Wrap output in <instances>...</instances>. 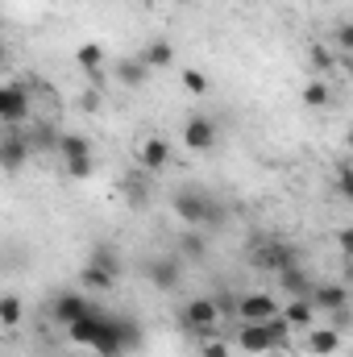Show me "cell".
<instances>
[{
    "mask_svg": "<svg viewBox=\"0 0 353 357\" xmlns=\"http://www.w3.org/2000/svg\"><path fill=\"white\" fill-rule=\"evenodd\" d=\"M117 328H121V341H125V349H137V345H142V328H137L129 316H121V312H117Z\"/></svg>",
    "mask_w": 353,
    "mask_h": 357,
    "instance_id": "obj_27",
    "label": "cell"
},
{
    "mask_svg": "<svg viewBox=\"0 0 353 357\" xmlns=\"http://www.w3.org/2000/svg\"><path fill=\"white\" fill-rule=\"evenodd\" d=\"M183 88L191 91V96H204V91H208V75L195 71V67H187V71H183Z\"/></svg>",
    "mask_w": 353,
    "mask_h": 357,
    "instance_id": "obj_29",
    "label": "cell"
},
{
    "mask_svg": "<svg viewBox=\"0 0 353 357\" xmlns=\"http://www.w3.org/2000/svg\"><path fill=\"white\" fill-rule=\"evenodd\" d=\"M262 357H287V349H270V354H262Z\"/></svg>",
    "mask_w": 353,
    "mask_h": 357,
    "instance_id": "obj_36",
    "label": "cell"
},
{
    "mask_svg": "<svg viewBox=\"0 0 353 357\" xmlns=\"http://www.w3.org/2000/svg\"><path fill=\"white\" fill-rule=\"evenodd\" d=\"M316 312H320V307H316L312 299H287V303H283V316H287L295 328H312Z\"/></svg>",
    "mask_w": 353,
    "mask_h": 357,
    "instance_id": "obj_17",
    "label": "cell"
},
{
    "mask_svg": "<svg viewBox=\"0 0 353 357\" xmlns=\"http://www.w3.org/2000/svg\"><path fill=\"white\" fill-rule=\"evenodd\" d=\"M96 312V303L91 299H84L80 291H63L59 299H54V320L67 328V324H75V320H84V316H91Z\"/></svg>",
    "mask_w": 353,
    "mask_h": 357,
    "instance_id": "obj_9",
    "label": "cell"
},
{
    "mask_svg": "<svg viewBox=\"0 0 353 357\" xmlns=\"http://www.w3.org/2000/svg\"><path fill=\"white\" fill-rule=\"evenodd\" d=\"M237 349H241V354L262 357V354L274 349V337H270L266 324H241V328H237Z\"/></svg>",
    "mask_w": 353,
    "mask_h": 357,
    "instance_id": "obj_10",
    "label": "cell"
},
{
    "mask_svg": "<svg viewBox=\"0 0 353 357\" xmlns=\"http://www.w3.org/2000/svg\"><path fill=\"white\" fill-rule=\"evenodd\" d=\"M266 328H270V337H274V349H287V345H291V337L299 333L283 312H278V316H270V320H266Z\"/></svg>",
    "mask_w": 353,
    "mask_h": 357,
    "instance_id": "obj_21",
    "label": "cell"
},
{
    "mask_svg": "<svg viewBox=\"0 0 353 357\" xmlns=\"http://www.w3.org/2000/svg\"><path fill=\"white\" fill-rule=\"evenodd\" d=\"M278 287L287 291V299H312L316 278H312L303 266H291V270H283V274H278Z\"/></svg>",
    "mask_w": 353,
    "mask_h": 357,
    "instance_id": "obj_12",
    "label": "cell"
},
{
    "mask_svg": "<svg viewBox=\"0 0 353 357\" xmlns=\"http://www.w3.org/2000/svg\"><path fill=\"white\" fill-rule=\"evenodd\" d=\"M75 63H80L88 75H96V71L104 67V46H100V42H84V46L75 50Z\"/></svg>",
    "mask_w": 353,
    "mask_h": 357,
    "instance_id": "obj_23",
    "label": "cell"
},
{
    "mask_svg": "<svg viewBox=\"0 0 353 357\" xmlns=\"http://www.w3.org/2000/svg\"><path fill=\"white\" fill-rule=\"evenodd\" d=\"M337 349H341V333H337V328H312V333H308V354L333 357Z\"/></svg>",
    "mask_w": 353,
    "mask_h": 357,
    "instance_id": "obj_16",
    "label": "cell"
},
{
    "mask_svg": "<svg viewBox=\"0 0 353 357\" xmlns=\"http://www.w3.org/2000/svg\"><path fill=\"white\" fill-rule=\"evenodd\" d=\"M337 191H341V195L353 204V167H345V171L337 175Z\"/></svg>",
    "mask_w": 353,
    "mask_h": 357,
    "instance_id": "obj_33",
    "label": "cell"
},
{
    "mask_svg": "<svg viewBox=\"0 0 353 357\" xmlns=\"http://www.w3.org/2000/svg\"><path fill=\"white\" fill-rule=\"evenodd\" d=\"M29 112H33V104H29L25 84H4V88H0V121H4L8 129L25 125V121H29Z\"/></svg>",
    "mask_w": 353,
    "mask_h": 357,
    "instance_id": "obj_5",
    "label": "cell"
},
{
    "mask_svg": "<svg viewBox=\"0 0 353 357\" xmlns=\"http://www.w3.org/2000/svg\"><path fill=\"white\" fill-rule=\"evenodd\" d=\"M350 357H353V354H350Z\"/></svg>",
    "mask_w": 353,
    "mask_h": 357,
    "instance_id": "obj_39",
    "label": "cell"
},
{
    "mask_svg": "<svg viewBox=\"0 0 353 357\" xmlns=\"http://www.w3.org/2000/svg\"><path fill=\"white\" fill-rule=\"evenodd\" d=\"M350 150H353V129H350Z\"/></svg>",
    "mask_w": 353,
    "mask_h": 357,
    "instance_id": "obj_37",
    "label": "cell"
},
{
    "mask_svg": "<svg viewBox=\"0 0 353 357\" xmlns=\"http://www.w3.org/2000/svg\"><path fill=\"white\" fill-rule=\"evenodd\" d=\"M121 191H125V199H129L133 208H146V199H150V187H146V175H125V183H121Z\"/></svg>",
    "mask_w": 353,
    "mask_h": 357,
    "instance_id": "obj_24",
    "label": "cell"
},
{
    "mask_svg": "<svg viewBox=\"0 0 353 357\" xmlns=\"http://www.w3.org/2000/svg\"><path fill=\"white\" fill-rule=\"evenodd\" d=\"M100 312H104V307H96L91 316L75 320V324H67V341H75V345H91L96 333H100Z\"/></svg>",
    "mask_w": 353,
    "mask_h": 357,
    "instance_id": "obj_18",
    "label": "cell"
},
{
    "mask_svg": "<svg viewBox=\"0 0 353 357\" xmlns=\"http://www.w3.org/2000/svg\"><path fill=\"white\" fill-rule=\"evenodd\" d=\"M91 266H100V270H108L112 278L121 274V258H117V250L108 245V241H100V245H91V258H88Z\"/></svg>",
    "mask_w": 353,
    "mask_h": 357,
    "instance_id": "obj_22",
    "label": "cell"
},
{
    "mask_svg": "<svg viewBox=\"0 0 353 357\" xmlns=\"http://www.w3.org/2000/svg\"><path fill=\"white\" fill-rule=\"evenodd\" d=\"M171 212H175L187 229H212V225H220V220H225V208H220V199H216L212 191L195 187V183L179 187L175 195H171Z\"/></svg>",
    "mask_w": 353,
    "mask_h": 357,
    "instance_id": "obj_1",
    "label": "cell"
},
{
    "mask_svg": "<svg viewBox=\"0 0 353 357\" xmlns=\"http://www.w3.org/2000/svg\"><path fill=\"white\" fill-rule=\"evenodd\" d=\"M200 357H233V349H229L225 341H208V345L200 349Z\"/></svg>",
    "mask_w": 353,
    "mask_h": 357,
    "instance_id": "obj_34",
    "label": "cell"
},
{
    "mask_svg": "<svg viewBox=\"0 0 353 357\" xmlns=\"http://www.w3.org/2000/svg\"><path fill=\"white\" fill-rule=\"evenodd\" d=\"M137 162H142L146 175H163V171L171 167V142H167V137H146V142L137 146Z\"/></svg>",
    "mask_w": 353,
    "mask_h": 357,
    "instance_id": "obj_7",
    "label": "cell"
},
{
    "mask_svg": "<svg viewBox=\"0 0 353 357\" xmlns=\"http://www.w3.org/2000/svg\"><path fill=\"white\" fill-rule=\"evenodd\" d=\"M146 278L154 291H179L183 287V258L179 254H158L146 262Z\"/></svg>",
    "mask_w": 353,
    "mask_h": 357,
    "instance_id": "obj_4",
    "label": "cell"
},
{
    "mask_svg": "<svg viewBox=\"0 0 353 357\" xmlns=\"http://www.w3.org/2000/svg\"><path fill=\"white\" fill-rule=\"evenodd\" d=\"M179 316H183V324H187L195 337H208V333L225 320V316H220V303H216L212 295H195V299H187Z\"/></svg>",
    "mask_w": 353,
    "mask_h": 357,
    "instance_id": "obj_3",
    "label": "cell"
},
{
    "mask_svg": "<svg viewBox=\"0 0 353 357\" xmlns=\"http://www.w3.org/2000/svg\"><path fill=\"white\" fill-rule=\"evenodd\" d=\"M312 63H316L320 71H333V63H337V59H333V54H329L324 46H312Z\"/></svg>",
    "mask_w": 353,
    "mask_h": 357,
    "instance_id": "obj_32",
    "label": "cell"
},
{
    "mask_svg": "<svg viewBox=\"0 0 353 357\" xmlns=\"http://www.w3.org/2000/svg\"><path fill=\"white\" fill-rule=\"evenodd\" d=\"M117 79H121L125 88H142V84L150 79V67H146L142 59H121V63H117Z\"/></svg>",
    "mask_w": 353,
    "mask_h": 357,
    "instance_id": "obj_19",
    "label": "cell"
},
{
    "mask_svg": "<svg viewBox=\"0 0 353 357\" xmlns=\"http://www.w3.org/2000/svg\"><path fill=\"white\" fill-rule=\"evenodd\" d=\"M91 357H100V354H91Z\"/></svg>",
    "mask_w": 353,
    "mask_h": 357,
    "instance_id": "obj_38",
    "label": "cell"
},
{
    "mask_svg": "<svg viewBox=\"0 0 353 357\" xmlns=\"http://www.w3.org/2000/svg\"><path fill=\"white\" fill-rule=\"evenodd\" d=\"M137 59H142L150 71H163V67H171V63H175V46H171L167 38H154V42H150Z\"/></svg>",
    "mask_w": 353,
    "mask_h": 357,
    "instance_id": "obj_15",
    "label": "cell"
},
{
    "mask_svg": "<svg viewBox=\"0 0 353 357\" xmlns=\"http://www.w3.org/2000/svg\"><path fill=\"white\" fill-rule=\"evenodd\" d=\"M21 316H25L21 299H17V295H4V299H0V324H4V328H17Z\"/></svg>",
    "mask_w": 353,
    "mask_h": 357,
    "instance_id": "obj_26",
    "label": "cell"
},
{
    "mask_svg": "<svg viewBox=\"0 0 353 357\" xmlns=\"http://www.w3.org/2000/svg\"><path fill=\"white\" fill-rule=\"evenodd\" d=\"M345 54H353V21H345V25H337V38H333Z\"/></svg>",
    "mask_w": 353,
    "mask_h": 357,
    "instance_id": "obj_31",
    "label": "cell"
},
{
    "mask_svg": "<svg viewBox=\"0 0 353 357\" xmlns=\"http://www.w3.org/2000/svg\"><path fill=\"white\" fill-rule=\"evenodd\" d=\"M59 154H63V162H71V158H91V142L84 133H59Z\"/></svg>",
    "mask_w": 353,
    "mask_h": 357,
    "instance_id": "obj_20",
    "label": "cell"
},
{
    "mask_svg": "<svg viewBox=\"0 0 353 357\" xmlns=\"http://www.w3.org/2000/svg\"><path fill=\"white\" fill-rule=\"evenodd\" d=\"M337 245H341L345 258H353V229H341V233H337Z\"/></svg>",
    "mask_w": 353,
    "mask_h": 357,
    "instance_id": "obj_35",
    "label": "cell"
},
{
    "mask_svg": "<svg viewBox=\"0 0 353 357\" xmlns=\"http://www.w3.org/2000/svg\"><path fill=\"white\" fill-rule=\"evenodd\" d=\"M80 282H84V287H88V291H112V282H117V278H112V274H108V270H100V266H84L80 270Z\"/></svg>",
    "mask_w": 353,
    "mask_h": 357,
    "instance_id": "obj_25",
    "label": "cell"
},
{
    "mask_svg": "<svg viewBox=\"0 0 353 357\" xmlns=\"http://www.w3.org/2000/svg\"><path fill=\"white\" fill-rule=\"evenodd\" d=\"M63 171H67V178H88L96 171V158H71V162H63Z\"/></svg>",
    "mask_w": 353,
    "mask_h": 357,
    "instance_id": "obj_30",
    "label": "cell"
},
{
    "mask_svg": "<svg viewBox=\"0 0 353 357\" xmlns=\"http://www.w3.org/2000/svg\"><path fill=\"white\" fill-rule=\"evenodd\" d=\"M175 245H179L175 254L183 262H204V258H208V233H204V229H187Z\"/></svg>",
    "mask_w": 353,
    "mask_h": 357,
    "instance_id": "obj_14",
    "label": "cell"
},
{
    "mask_svg": "<svg viewBox=\"0 0 353 357\" xmlns=\"http://www.w3.org/2000/svg\"><path fill=\"white\" fill-rule=\"evenodd\" d=\"M33 154V146H29V137H21L17 129H8L4 133V146H0V162H4V171L13 175V171H21V162Z\"/></svg>",
    "mask_w": 353,
    "mask_h": 357,
    "instance_id": "obj_11",
    "label": "cell"
},
{
    "mask_svg": "<svg viewBox=\"0 0 353 357\" xmlns=\"http://www.w3.org/2000/svg\"><path fill=\"white\" fill-rule=\"evenodd\" d=\"M183 146H187L191 154H208V150L216 146V125H212L208 116H191V121L183 125Z\"/></svg>",
    "mask_w": 353,
    "mask_h": 357,
    "instance_id": "obj_8",
    "label": "cell"
},
{
    "mask_svg": "<svg viewBox=\"0 0 353 357\" xmlns=\"http://www.w3.org/2000/svg\"><path fill=\"white\" fill-rule=\"evenodd\" d=\"M254 266L270 270V274H283V270L299 266V250L283 237H266V241H254Z\"/></svg>",
    "mask_w": 353,
    "mask_h": 357,
    "instance_id": "obj_2",
    "label": "cell"
},
{
    "mask_svg": "<svg viewBox=\"0 0 353 357\" xmlns=\"http://www.w3.org/2000/svg\"><path fill=\"white\" fill-rule=\"evenodd\" d=\"M283 307H278V299L270 295V291H250V295H241V303H237V320L241 324H266L270 316H278Z\"/></svg>",
    "mask_w": 353,
    "mask_h": 357,
    "instance_id": "obj_6",
    "label": "cell"
},
{
    "mask_svg": "<svg viewBox=\"0 0 353 357\" xmlns=\"http://www.w3.org/2000/svg\"><path fill=\"white\" fill-rule=\"evenodd\" d=\"M312 303H316L320 312H345V307H350V291H345L341 282H316Z\"/></svg>",
    "mask_w": 353,
    "mask_h": 357,
    "instance_id": "obj_13",
    "label": "cell"
},
{
    "mask_svg": "<svg viewBox=\"0 0 353 357\" xmlns=\"http://www.w3.org/2000/svg\"><path fill=\"white\" fill-rule=\"evenodd\" d=\"M303 104H308V108H324V104H329V84H324V79H312V84L303 88Z\"/></svg>",
    "mask_w": 353,
    "mask_h": 357,
    "instance_id": "obj_28",
    "label": "cell"
}]
</instances>
